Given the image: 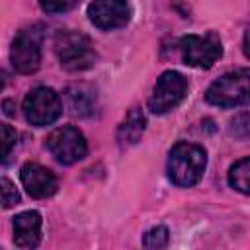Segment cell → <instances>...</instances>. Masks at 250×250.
<instances>
[{
	"label": "cell",
	"mask_w": 250,
	"mask_h": 250,
	"mask_svg": "<svg viewBox=\"0 0 250 250\" xmlns=\"http://www.w3.org/2000/svg\"><path fill=\"white\" fill-rule=\"evenodd\" d=\"M182 59L186 64L195 68H211L223 55L221 39L215 33L207 35H186L180 41Z\"/></svg>",
	"instance_id": "cell-6"
},
{
	"label": "cell",
	"mask_w": 250,
	"mask_h": 250,
	"mask_svg": "<svg viewBox=\"0 0 250 250\" xmlns=\"http://www.w3.org/2000/svg\"><path fill=\"white\" fill-rule=\"evenodd\" d=\"M0 188H2V207H4V209H10V207L18 205L20 193H18L16 186H14L8 178H2V180H0Z\"/></svg>",
	"instance_id": "cell-16"
},
{
	"label": "cell",
	"mask_w": 250,
	"mask_h": 250,
	"mask_svg": "<svg viewBox=\"0 0 250 250\" xmlns=\"http://www.w3.org/2000/svg\"><path fill=\"white\" fill-rule=\"evenodd\" d=\"M47 150L61 164H74L88 152L84 135L76 127H59L47 137Z\"/></svg>",
	"instance_id": "cell-7"
},
{
	"label": "cell",
	"mask_w": 250,
	"mask_h": 250,
	"mask_svg": "<svg viewBox=\"0 0 250 250\" xmlns=\"http://www.w3.org/2000/svg\"><path fill=\"white\" fill-rule=\"evenodd\" d=\"M78 0H39V6L47 14H62L68 12Z\"/></svg>",
	"instance_id": "cell-17"
},
{
	"label": "cell",
	"mask_w": 250,
	"mask_h": 250,
	"mask_svg": "<svg viewBox=\"0 0 250 250\" xmlns=\"http://www.w3.org/2000/svg\"><path fill=\"white\" fill-rule=\"evenodd\" d=\"M55 53L61 64L72 72L86 70L96 62L94 45L90 37L80 31H59L55 37Z\"/></svg>",
	"instance_id": "cell-3"
},
{
	"label": "cell",
	"mask_w": 250,
	"mask_h": 250,
	"mask_svg": "<svg viewBox=\"0 0 250 250\" xmlns=\"http://www.w3.org/2000/svg\"><path fill=\"white\" fill-rule=\"evenodd\" d=\"M242 51H244V55L250 59V27L246 29V33H244V41H242Z\"/></svg>",
	"instance_id": "cell-19"
},
{
	"label": "cell",
	"mask_w": 250,
	"mask_h": 250,
	"mask_svg": "<svg viewBox=\"0 0 250 250\" xmlns=\"http://www.w3.org/2000/svg\"><path fill=\"white\" fill-rule=\"evenodd\" d=\"M14 146H16V131L8 123H2V162L10 158Z\"/></svg>",
	"instance_id": "cell-18"
},
{
	"label": "cell",
	"mask_w": 250,
	"mask_h": 250,
	"mask_svg": "<svg viewBox=\"0 0 250 250\" xmlns=\"http://www.w3.org/2000/svg\"><path fill=\"white\" fill-rule=\"evenodd\" d=\"M207 166L205 150L199 145L191 143H176L168 156V178L178 188H191L195 186Z\"/></svg>",
	"instance_id": "cell-1"
},
{
	"label": "cell",
	"mask_w": 250,
	"mask_h": 250,
	"mask_svg": "<svg viewBox=\"0 0 250 250\" xmlns=\"http://www.w3.org/2000/svg\"><path fill=\"white\" fill-rule=\"evenodd\" d=\"M21 109L29 125L45 127L59 119V115L62 113V104H61L59 94L53 88L39 86V88H33L25 96Z\"/></svg>",
	"instance_id": "cell-4"
},
{
	"label": "cell",
	"mask_w": 250,
	"mask_h": 250,
	"mask_svg": "<svg viewBox=\"0 0 250 250\" xmlns=\"http://www.w3.org/2000/svg\"><path fill=\"white\" fill-rule=\"evenodd\" d=\"M229 184L236 191L250 195V158H242V160H238L230 166Z\"/></svg>",
	"instance_id": "cell-13"
},
{
	"label": "cell",
	"mask_w": 250,
	"mask_h": 250,
	"mask_svg": "<svg viewBox=\"0 0 250 250\" xmlns=\"http://www.w3.org/2000/svg\"><path fill=\"white\" fill-rule=\"evenodd\" d=\"M205 100L217 107H238L250 104V68H240L217 78L205 94Z\"/></svg>",
	"instance_id": "cell-2"
},
{
	"label": "cell",
	"mask_w": 250,
	"mask_h": 250,
	"mask_svg": "<svg viewBox=\"0 0 250 250\" xmlns=\"http://www.w3.org/2000/svg\"><path fill=\"white\" fill-rule=\"evenodd\" d=\"M20 178H21V184H23L25 191L35 199L51 197L59 188L57 176L51 170H47L45 166L37 164V162H25L21 166Z\"/></svg>",
	"instance_id": "cell-10"
},
{
	"label": "cell",
	"mask_w": 250,
	"mask_h": 250,
	"mask_svg": "<svg viewBox=\"0 0 250 250\" xmlns=\"http://www.w3.org/2000/svg\"><path fill=\"white\" fill-rule=\"evenodd\" d=\"M88 18L100 29H117L129 23L131 8L127 0H92L88 4Z\"/></svg>",
	"instance_id": "cell-8"
},
{
	"label": "cell",
	"mask_w": 250,
	"mask_h": 250,
	"mask_svg": "<svg viewBox=\"0 0 250 250\" xmlns=\"http://www.w3.org/2000/svg\"><path fill=\"white\" fill-rule=\"evenodd\" d=\"M10 61L12 66L20 74H31L39 68L41 64V47H39V37L35 31H21L12 43L10 49Z\"/></svg>",
	"instance_id": "cell-9"
},
{
	"label": "cell",
	"mask_w": 250,
	"mask_h": 250,
	"mask_svg": "<svg viewBox=\"0 0 250 250\" xmlns=\"http://www.w3.org/2000/svg\"><path fill=\"white\" fill-rule=\"evenodd\" d=\"M168 229L166 227H154L150 229L145 238H143V244L145 248H152V250H158V248H164L168 244Z\"/></svg>",
	"instance_id": "cell-15"
},
{
	"label": "cell",
	"mask_w": 250,
	"mask_h": 250,
	"mask_svg": "<svg viewBox=\"0 0 250 250\" xmlns=\"http://www.w3.org/2000/svg\"><path fill=\"white\" fill-rule=\"evenodd\" d=\"M66 94H68V102H70V107H72L74 113H78V115H90L92 113V107L94 105L92 104H86V100H92L90 92H84V88L74 86Z\"/></svg>",
	"instance_id": "cell-14"
},
{
	"label": "cell",
	"mask_w": 250,
	"mask_h": 250,
	"mask_svg": "<svg viewBox=\"0 0 250 250\" xmlns=\"http://www.w3.org/2000/svg\"><path fill=\"white\" fill-rule=\"evenodd\" d=\"M188 94V80L176 70H166L154 84V90L148 98V109L152 113H168L180 105Z\"/></svg>",
	"instance_id": "cell-5"
},
{
	"label": "cell",
	"mask_w": 250,
	"mask_h": 250,
	"mask_svg": "<svg viewBox=\"0 0 250 250\" xmlns=\"http://www.w3.org/2000/svg\"><path fill=\"white\" fill-rule=\"evenodd\" d=\"M41 215L37 211H23L14 217V242L18 248H35L41 240Z\"/></svg>",
	"instance_id": "cell-11"
},
{
	"label": "cell",
	"mask_w": 250,
	"mask_h": 250,
	"mask_svg": "<svg viewBox=\"0 0 250 250\" xmlns=\"http://www.w3.org/2000/svg\"><path fill=\"white\" fill-rule=\"evenodd\" d=\"M145 125H146V119H145L143 111L141 109H131L129 115L125 117V121L117 129L119 145H123V146L125 145H135L141 139V135L145 131Z\"/></svg>",
	"instance_id": "cell-12"
}]
</instances>
